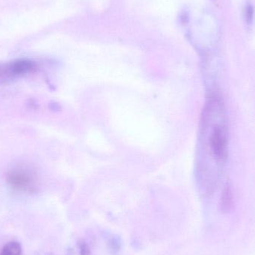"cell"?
<instances>
[{
  "mask_svg": "<svg viewBox=\"0 0 255 255\" xmlns=\"http://www.w3.org/2000/svg\"><path fill=\"white\" fill-rule=\"evenodd\" d=\"M211 151L216 158L223 160L226 153V136L224 130L220 126H216L213 129L210 138Z\"/></svg>",
  "mask_w": 255,
  "mask_h": 255,
  "instance_id": "obj_2",
  "label": "cell"
},
{
  "mask_svg": "<svg viewBox=\"0 0 255 255\" xmlns=\"http://www.w3.org/2000/svg\"><path fill=\"white\" fill-rule=\"evenodd\" d=\"M35 64L32 61L22 60L8 64L7 67H1V76H19L25 74L34 70Z\"/></svg>",
  "mask_w": 255,
  "mask_h": 255,
  "instance_id": "obj_3",
  "label": "cell"
},
{
  "mask_svg": "<svg viewBox=\"0 0 255 255\" xmlns=\"http://www.w3.org/2000/svg\"><path fill=\"white\" fill-rule=\"evenodd\" d=\"M7 181L14 190L33 192L37 188V175L34 171L26 167L12 169L7 175Z\"/></svg>",
  "mask_w": 255,
  "mask_h": 255,
  "instance_id": "obj_1",
  "label": "cell"
},
{
  "mask_svg": "<svg viewBox=\"0 0 255 255\" xmlns=\"http://www.w3.org/2000/svg\"><path fill=\"white\" fill-rule=\"evenodd\" d=\"M232 204V192L229 185L226 186L223 190V197H222V205L224 209H229Z\"/></svg>",
  "mask_w": 255,
  "mask_h": 255,
  "instance_id": "obj_5",
  "label": "cell"
},
{
  "mask_svg": "<svg viewBox=\"0 0 255 255\" xmlns=\"http://www.w3.org/2000/svg\"><path fill=\"white\" fill-rule=\"evenodd\" d=\"M79 250H80L81 255H90V250L86 244H81L79 246Z\"/></svg>",
  "mask_w": 255,
  "mask_h": 255,
  "instance_id": "obj_6",
  "label": "cell"
},
{
  "mask_svg": "<svg viewBox=\"0 0 255 255\" xmlns=\"http://www.w3.org/2000/svg\"><path fill=\"white\" fill-rule=\"evenodd\" d=\"M22 248L17 242H10L4 245L1 250V255H21Z\"/></svg>",
  "mask_w": 255,
  "mask_h": 255,
  "instance_id": "obj_4",
  "label": "cell"
}]
</instances>
